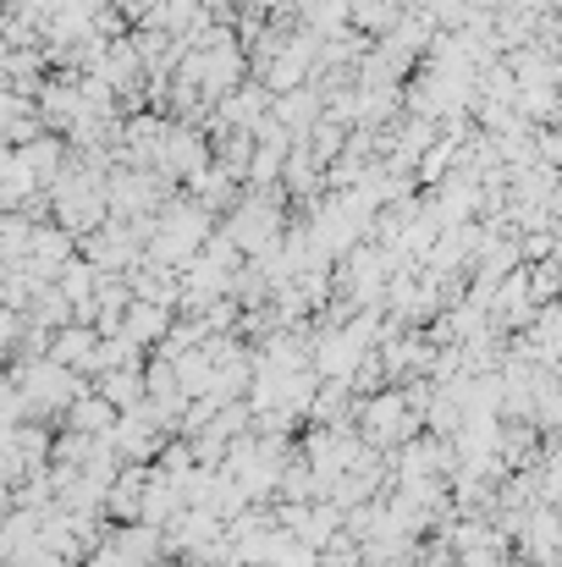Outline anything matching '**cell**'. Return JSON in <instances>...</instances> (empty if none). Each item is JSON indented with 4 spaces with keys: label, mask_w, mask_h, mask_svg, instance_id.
<instances>
[{
    "label": "cell",
    "mask_w": 562,
    "mask_h": 567,
    "mask_svg": "<svg viewBox=\"0 0 562 567\" xmlns=\"http://www.w3.org/2000/svg\"><path fill=\"white\" fill-rule=\"evenodd\" d=\"M365 424H359V441L375 446V452H391V446H402L408 435H419L425 424H419V413L402 402V396H375L365 402V413H359Z\"/></svg>",
    "instance_id": "cell-1"
},
{
    "label": "cell",
    "mask_w": 562,
    "mask_h": 567,
    "mask_svg": "<svg viewBox=\"0 0 562 567\" xmlns=\"http://www.w3.org/2000/svg\"><path fill=\"white\" fill-rule=\"evenodd\" d=\"M111 424H116V408L105 396H89V402L67 408V430H78V435H105Z\"/></svg>",
    "instance_id": "cell-2"
},
{
    "label": "cell",
    "mask_w": 562,
    "mask_h": 567,
    "mask_svg": "<svg viewBox=\"0 0 562 567\" xmlns=\"http://www.w3.org/2000/svg\"><path fill=\"white\" fill-rule=\"evenodd\" d=\"M100 396L111 402V408H139V375H105V385H100Z\"/></svg>",
    "instance_id": "cell-3"
},
{
    "label": "cell",
    "mask_w": 562,
    "mask_h": 567,
    "mask_svg": "<svg viewBox=\"0 0 562 567\" xmlns=\"http://www.w3.org/2000/svg\"><path fill=\"white\" fill-rule=\"evenodd\" d=\"M89 359V337L83 331H67V342L55 348V364H83Z\"/></svg>",
    "instance_id": "cell-4"
}]
</instances>
